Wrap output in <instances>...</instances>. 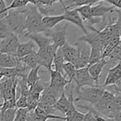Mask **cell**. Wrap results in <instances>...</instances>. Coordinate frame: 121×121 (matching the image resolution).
<instances>
[{
  "label": "cell",
  "instance_id": "cell-5",
  "mask_svg": "<svg viewBox=\"0 0 121 121\" xmlns=\"http://www.w3.org/2000/svg\"><path fill=\"white\" fill-rule=\"evenodd\" d=\"M59 48L54 45L51 44L44 49H37V58H38V64L40 67H44L47 70L50 71L53 69V59L55 55V53Z\"/></svg>",
  "mask_w": 121,
  "mask_h": 121
},
{
  "label": "cell",
  "instance_id": "cell-19",
  "mask_svg": "<svg viewBox=\"0 0 121 121\" xmlns=\"http://www.w3.org/2000/svg\"><path fill=\"white\" fill-rule=\"evenodd\" d=\"M19 59L14 55L0 53V68H14L19 64Z\"/></svg>",
  "mask_w": 121,
  "mask_h": 121
},
{
  "label": "cell",
  "instance_id": "cell-13",
  "mask_svg": "<svg viewBox=\"0 0 121 121\" xmlns=\"http://www.w3.org/2000/svg\"><path fill=\"white\" fill-rule=\"evenodd\" d=\"M62 54L64 61L67 63H71L73 65H76L78 59V50L75 45H71L68 41L61 47Z\"/></svg>",
  "mask_w": 121,
  "mask_h": 121
},
{
  "label": "cell",
  "instance_id": "cell-31",
  "mask_svg": "<svg viewBox=\"0 0 121 121\" xmlns=\"http://www.w3.org/2000/svg\"><path fill=\"white\" fill-rule=\"evenodd\" d=\"M26 121H47L46 120L43 119L42 117H40L34 112V110L29 111L28 115H27Z\"/></svg>",
  "mask_w": 121,
  "mask_h": 121
},
{
  "label": "cell",
  "instance_id": "cell-20",
  "mask_svg": "<svg viewBox=\"0 0 121 121\" xmlns=\"http://www.w3.org/2000/svg\"><path fill=\"white\" fill-rule=\"evenodd\" d=\"M121 110V96L116 94L111 101V103L108 106V118L113 119L117 114Z\"/></svg>",
  "mask_w": 121,
  "mask_h": 121
},
{
  "label": "cell",
  "instance_id": "cell-17",
  "mask_svg": "<svg viewBox=\"0 0 121 121\" xmlns=\"http://www.w3.org/2000/svg\"><path fill=\"white\" fill-rule=\"evenodd\" d=\"M106 64L107 63L105 59H101L96 64L88 66V73L98 85H100L99 84V80H100V78L101 76L103 69L106 65Z\"/></svg>",
  "mask_w": 121,
  "mask_h": 121
},
{
  "label": "cell",
  "instance_id": "cell-10",
  "mask_svg": "<svg viewBox=\"0 0 121 121\" xmlns=\"http://www.w3.org/2000/svg\"><path fill=\"white\" fill-rule=\"evenodd\" d=\"M78 50V59L77 64L75 65L76 69H82L87 67L89 64L90 53H91V47L88 44L85 42L78 41L75 44Z\"/></svg>",
  "mask_w": 121,
  "mask_h": 121
},
{
  "label": "cell",
  "instance_id": "cell-26",
  "mask_svg": "<svg viewBox=\"0 0 121 121\" xmlns=\"http://www.w3.org/2000/svg\"><path fill=\"white\" fill-rule=\"evenodd\" d=\"M18 86V82L14 84L11 88L6 90V91L0 92V95L2 96L3 100H13V99H16V91H17V87Z\"/></svg>",
  "mask_w": 121,
  "mask_h": 121
},
{
  "label": "cell",
  "instance_id": "cell-27",
  "mask_svg": "<svg viewBox=\"0 0 121 121\" xmlns=\"http://www.w3.org/2000/svg\"><path fill=\"white\" fill-rule=\"evenodd\" d=\"M29 3H32L33 4V1L32 0H12V3L10 5H8L6 11H9L12 9H18V8H22L23 7L26 6Z\"/></svg>",
  "mask_w": 121,
  "mask_h": 121
},
{
  "label": "cell",
  "instance_id": "cell-18",
  "mask_svg": "<svg viewBox=\"0 0 121 121\" xmlns=\"http://www.w3.org/2000/svg\"><path fill=\"white\" fill-rule=\"evenodd\" d=\"M64 21V15H57V16H46L42 18V27L45 31L50 30L54 29L58 24Z\"/></svg>",
  "mask_w": 121,
  "mask_h": 121
},
{
  "label": "cell",
  "instance_id": "cell-36",
  "mask_svg": "<svg viewBox=\"0 0 121 121\" xmlns=\"http://www.w3.org/2000/svg\"><path fill=\"white\" fill-rule=\"evenodd\" d=\"M3 99H2L1 95H0V109H1V107H2V105H3Z\"/></svg>",
  "mask_w": 121,
  "mask_h": 121
},
{
  "label": "cell",
  "instance_id": "cell-8",
  "mask_svg": "<svg viewBox=\"0 0 121 121\" xmlns=\"http://www.w3.org/2000/svg\"><path fill=\"white\" fill-rule=\"evenodd\" d=\"M19 45V35L13 32L8 36L0 40V53L12 54L15 56Z\"/></svg>",
  "mask_w": 121,
  "mask_h": 121
},
{
  "label": "cell",
  "instance_id": "cell-15",
  "mask_svg": "<svg viewBox=\"0 0 121 121\" xmlns=\"http://www.w3.org/2000/svg\"><path fill=\"white\" fill-rule=\"evenodd\" d=\"M24 37L26 38H29L30 40L34 42L35 44L38 49H44L45 47H47L48 45H51L52 40H50V38H49L48 36H46L45 35L41 33H30V34H25Z\"/></svg>",
  "mask_w": 121,
  "mask_h": 121
},
{
  "label": "cell",
  "instance_id": "cell-14",
  "mask_svg": "<svg viewBox=\"0 0 121 121\" xmlns=\"http://www.w3.org/2000/svg\"><path fill=\"white\" fill-rule=\"evenodd\" d=\"M121 80V64H118L115 67L111 68L108 70L105 82L102 85L103 87L110 86L116 84L119 81Z\"/></svg>",
  "mask_w": 121,
  "mask_h": 121
},
{
  "label": "cell",
  "instance_id": "cell-22",
  "mask_svg": "<svg viewBox=\"0 0 121 121\" xmlns=\"http://www.w3.org/2000/svg\"><path fill=\"white\" fill-rule=\"evenodd\" d=\"M64 63H65V61H64V56H63L62 50H61V48H59L56 51L55 55H54V59H53V68H54V70L57 71V72L64 75V73L63 67H64Z\"/></svg>",
  "mask_w": 121,
  "mask_h": 121
},
{
  "label": "cell",
  "instance_id": "cell-33",
  "mask_svg": "<svg viewBox=\"0 0 121 121\" xmlns=\"http://www.w3.org/2000/svg\"><path fill=\"white\" fill-rule=\"evenodd\" d=\"M84 115L85 114L79 112L78 110H75L73 114V121H83L84 120Z\"/></svg>",
  "mask_w": 121,
  "mask_h": 121
},
{
  "label": "cell",
  "instance_id": "cell-2",
  "mask_svg": "<svg viewBox=\"0 0 121 121\" xmlns=\"http://www.w3.org/2000/svg\"><path fill=\"white\" fill-rule=\"evenodd\" d=\"M3 20L9 26L13 33L20 35L25 34L26 24V10L25 7L18 9H12L8 11V13Z\"/></svg>",
  "mask_w": 121,
  "mask_h": 121
},
{
  "label": "cell",
  "instance_id": "cell-3",
  "mask_svg": "<svg viewBox=\"0 0 121 121\" xmlns=\"http://www.w3.org/2000/svg\"><path fill=\"white\" fill-rule=\"evenodd\" d=\"M113 6H105L104 3L100 2L97 4L93 5H85L79 8H77V11L79 13L83 22H87L93 18H100L105 16L106 13H110L114 9Z\"/></svg>",
  "mask_w": 121,
  "mask_h": 121
},
{
  "label": "cell",
  "instance_id": "cell-6",
  "mask_svg": "<svg viewBox=\"0 0 121 121\" xmlns=\"http://www.w3.org/2000/svg\"><path fill=\"white\" fill-rule=\"evenodd\" d=\"M115 96V95L113 92L105 89L101 97L93 105V108H94L93 113L95 115H100V116L105 117L106 119L108 118V106L114 100Z\"/></svg>",
  "mask_w": 121,
  "mask_h": 121
},
{
  "label": "cell",
  "instance_id": "cell-21",
  "mask_svg": "<svg viewBox=\"0 0 121 121\" xmlns=\"http://www.w3.org/2000/svg\"><path fill=\"white\" fill-rule=\"evenodd\" d=\"M19 61L22 64H24L26 67H27L29 69H33L35 68L39 67L38 64V58H37L36 52L30 54L28 55L25 56L21 59H18Z\"/></svg>",
  "mask_w": 121,
  "mask_h": 121
},
{
  "label": "cell",
  "instance_id": "cell-11",
  "mask_svg": "<svg viewBox=\"0 0 121 121\" xmlns=\"http://www.w3.org/2000/svg\"><path fill=\"white\" fill-rule=\"evenodd\" d=\"M49 73H50V82L49 83V86L62 94L65 91L66 86L71 82H69V81L64 75L54 69L49 71Z\"/></svg>",
  "mask_w": 121,
  "mask_h": 121
},
{
  "label": "cell",
  "instance_id": "cell-25",
  "mask_svg": "<svg viewBox=\"0 0 121 121\" xmlns=\"http://www.w3.org/2000/svg\"><path fill=\"white\" fill-rule=\"evenodd\" d=\"M63 69H64V73L68 78V80L69 81V82H73L77 71L75 66L71 63L65 62L64 64V67H63Z\"/></svg>",
  "mask_w": 121,
  "mask_h": 121
},
{
  "label": "cell",
  "instance_id": "cell-7",
  "mask_svg": "<svg viewBox=\"0 0 121 121\" xmlns=\"http://www.w3.org/2000/svg\"><path fill=\"white\" fill-rule=\"evenodd\" d=\"M73 82L75 85V89H80L86 86H94L98 85L88 73V66L82 69H77Z\"/></svg>",
  "mask_w": 121,
  "mask_h": 121
},
{
  "label": "cell",
  "instance_id": "cell-16",
  "mask_svg": "<svg viewBox=\"0 0 121 121\" xmlns=\"http://www.w3.org/2000/svg\"><path fill=\"white\" fill-rule=\"evenodd\" d=\"M35 52H37L36 45L32 40H29L26 42H24V43H20L19 46L17 49L15 56L17 59H21V58H23L25 56L28 55V54Z\"/></svg>",
  "mask_w": 121,
  "mask_h": 121
},
{
  "label": "cell",
  "instance_id": "cell-39",
  "mask_svg": "<svg viewBox=\"0 0 121 121\" xmlns=\"http://www.w3.org/2000/svg\"><path fill=\"white\" fill-rule=\"evenodd\" d=\"M33 1V4H35V0H32Z\"/></svg>",
  "mask_w": 121,
  "mask_h": 121
},
{
  "label": "cell",
  "instance_id": "cell-28",
  "mask_svg": "<svg viewBox=\"0 0 121 121\" xmlns=\"http://www.w3.org/2000/svg\"><path fill=\"white\" fill-rule=\"evenodd\" d=\"M17 110V108H13L6 110L3 112H0V121H13Z\"/></svg>",
  "mask_w": 121,
  "mask_h": 121
},
{
  "label": "cell",
  "instance_id": "cell-40",
  "mask_svg": "<svg viewBox=\"0 0 121 121\" xmlns=\"http://www.w3.org/2000/svg\"><path fill=\"white\" fill-rule=\"evenodd\" d=\"M119 95H120V96H121V94H119Z\"/></svg>",
  "mask_w": 121,
  "mask_h": 121
},
{
  "label": "cell",
  "instance_id": "cell-35",
  "mask_svg": "<svg viewBox=\"0 0 121 121\" xmlns=\"http://www.w3.org/2000/svg\"><path fill=\"white\" fill-rule=\"evenodd\" d=\"M55 3H60L61 4H62V6H63V7L65 6V5H64V0H52L53 5H54Z\"/></svg>",
  "mask_w": 121,
  "mask_h": 121
},
{
  "label": "cell",
  "instance_id": "cell-29",
  "mask_svg": "<svg viewBox=\"0 0 121 121\" xmlns=\"http://www.w3.org/2000/svg\"><path fill=\"white\" fill-rule=\"evenodd\" d=\"M12 33L13 31L7 25V23L3 19H0V40L4 39L5 37L8 36Z\"/></svg>",
  "mask_w": 121,
  "mask_h": 121
},
{
  "label": "cell",
  "instance_id": "cell-1",
  "mask_svg": "<svg viewBox=\"0 0 121 121\" xmlns=\"http://www.w3.org/2000/svg\"><path fill=\"white\" fill-rule=\"evenodd\" d=\"M25 34L45 32V30L42 27V18H43V16L40 13V12L36 8V7L34 4H32V3H29L26 6H25Z\"/></svg>",
  "mask_w": 121,
  "mask_h": 121
},
{
  "label": "cell",
  "instance_id": "cell-4",
  "mask_svg": "<svg viewBox=\"0 0 121 121\" xmlns=\"http://www.w3.org/2000/svg\"><path fill=\"white\" fill-rule=\"evenodd\" d=\"M105 88L100 85L94 86H86V87L75 89L74 91L78 94V96L74 98V102L86 101L89 105H94L101 97Z\"/></svg>",
  "mask_w": 121,
  "mask_h": 121
},
{
  "label": "cell",
  "instance_id": "cell-30",
  "mask_svg": "<svg viewBox=\"0 0 121 121\" xmlns=\"http://www.w3.org/2000/svg\"><path fill=\"white\" fill-rule=\"evenodd\" d=\"M16 108L17 109H24L27 108V96L21 95L19 98L16 100Z\"/></svg>",
  "mask_w": 121,
  "mask_h": 121
},
{
  "label": "cell",
  "instance_id": "cell-37",
  "mask_svg": "<svg viewBox=\"0 0 121 121\" xmlns=\"http://www.w3.org/2000/svg\"><path fill=\"white\" fill-rule=\"evenodd\" d=\"M3 74H2V73H0V81H1V80L3 79Z\"/></svg>",
  "mask_w": 121,
  "mask_h": 121
},
{
  "label": "cell",
  "instance_id": "cell-34",
  "mask_svg": "<svg viewBox=\"0 0 121 121\" xmlns=\"http://www.w3.org/2000/svg\"><path fill=\"white\" fill-rule=\"evenodd\" d=\"M95 118H96V121H109L108 119L105 118V117H102L98 115H95Z\"/></svg>",
  "mask_w": 121,
  "mask_h": 121
},
{
  "label": "cell",
  "instance_id": "cell-23",
  "mask_svg": "<svg viewBox=\"0 0 121 121\" xmlns=\"http://www.w3.org/2000/svg\"><path fill=\"white\" fill-rule=\"evenodd\" d=\"M41 67H37L35 69H30V72L28 73V75L26 77V84L28 87H31L33 85H35L37 82L40 80V77L39 76V70Z\"/></svg>",
  "mask_w": 121,
  "mask_h": 121
},
{
  "label": "cell",
  "instance_id": "cell-24",
  "mask_svg": "<svg viewBox=\"0 0 121 121\" xmlns=\"http://www.w3.org/2000/svg\"><path fill=\"white\" fill-rule=\"evenodd\" d=\"M91 47V53H90L89 58V64L88 66L96 64L98 61H100L102 59V50L98 47L96 46H90Z\"/></svg>",
  "mask_w": 121,
  "mask_h": 121
},
{
  "label": "cell",
  "instance_id": "cell-12",
  "mask_svg": "<svg viewBox=\"0 0 121 121\" xmlns=\"http://www.w3.org/2000/svg\"><path fill=\"white\" fill-rule=\"evenodd\" d=\"M64 8V21H67L70 23H73V24L76 25L77 26H78L79 28H81L82 30L84 31L85 35L88 33V31L86 30V26H85V23L83 22L82 17L80 16L79 13L77 11L76 8H73V9H69L67 8L65 6L63 7Z\"/></svg>",
  "mask_w": 121,
  "mask_h": 121
},
{
  "label": "cell",
  "instance_id": "cell-32",
  "mask_svg": "<svg viewBox=\"0 0 121 121\" xmlns=\"http://www.w3.org/2000/svg\"><path fill=\"white\" fill-rule=\"evenodd\" d=\"M35 6H45V7H52V0H35Z\"/></svg>",
  "mask_w": 121,
  "mask_h": 121
},
{
  "label": "cell",
  "instance_id": "cell-38",
  "mask_svg": "<svg viewBox=\"0 0 121 121\" xmlns=\"http://www.w3.org/2000/svg\"><path fill=\"white\" fill-rule=\"evenodd\" d=\"M119 47L121 49V38H120V44H119Z\"/></svg>",
  "mask_w": 121,
  "mask_h": 121
},
{
  "label": "cell",
  "instance_id": "cell-9",
  "mask_svg": "<svg viewBox=\"0 0 121 121\" xmlns=\"http://www.w3.org/2000/svg\"><path fill=\"white\" fill-rule=\"evenodd\" d=\"M67 28H68V23L64 24V26L59 28H55L50 30L45 31V35L50 38L52 40L53 45H55L57 48H61L64 44L66 43V35H67Z\"/></svg>",
  "mask_w": 121,
  "mask_h": 121
}]
</instances>
